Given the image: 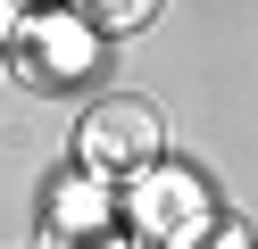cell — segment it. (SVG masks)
Instances as JSON below:
<instances>
[{
    "mask_svg": "<svg viewBox=\"0 0 258 249\" xmlns=\"http://www.w3.org/2000/svg\"><path fill=\"white\" fill-rule=\"evenodd\" d=\"M158 149H167V116H158L142 92L92 100L84 125H75V158H84L92 183H134L142 166H158Z\"/></svg>",
    "mask_w": 258,
    "mask_h": 249,
    "instance_id": "cell-1",
    "label": "cell"
},
{
    "mask_svg": "<svg viewBox=\"0 0 258 249\" xmlns=\"http://www.w3.org/2000/svg\"><path fill=\"white\" fill-rule=\"evenodd\" d=\"M125 224H134V249H208V183L183 175V166H142L125 183Z\"/></svg>",
    "mask_w": 258,
    "mask_h": 249,
    "instance_id": "cell-2",
    "label": "cell"
},
{
    "mask_svg": "<svg viewBox=\"0 0 258 249\" xmlns=\"http://www.w3.org/2000/svg\"><path fill=\"white\" fill-rule=\"evenodd\" d=\"M17 50H25V66H34L42 83H75L92 58H100V33H84L67 9H50V17H25L17 25Z\"/></svg>",
    "mask_w": 258,
    "mask_h": 249,
    "instance_id": "cell-3",
    "label": "cell"
},
{
    "mask_svg": "<svg viewBox=\"0 0 258 249\" xmlns=\"http://www.w3.org/2000/svg\"><path fill=\"white\" fill-rule=\"evenodd\" d=\"M108 216H117L108 183H92V175H67V183L50 191V241H84V232H108Z\"/></svg>",
    "mask_w": 258,
    "mask_h": 249,
    "instance_id": "cell-4",
    "label": "cell"
},
{
    "mask_svg": "<svg viewBox=\"0 0 258 249\" xmlns=\"http://www.w3.org/2000/svg\"><path fill=\"white\" fill-rule=\"evenodd\" d=\"M67 17H75L84 33H142V25L158 17V0H75Z\"/></svg>",
    "mask_w": 258,
    "mask_h": 249,
    "instance_id": "cell-5",
    "label": "cell"
},
{
    "mask_svg": "<svg viewBox=\"0 0 258 249\" xmlns=\"http://www.w3.org/2000/svg\"><path fill=\"white\" fill-rule=\"evenodd\" d=\"M17 25H25V17H17V0H0V42H17Z\"/></svg>",
    "mask_w": 258,
    "mask_h": 249,
    "instance_id": "cell-6",
    "label": "cell"
}]
</instances>
